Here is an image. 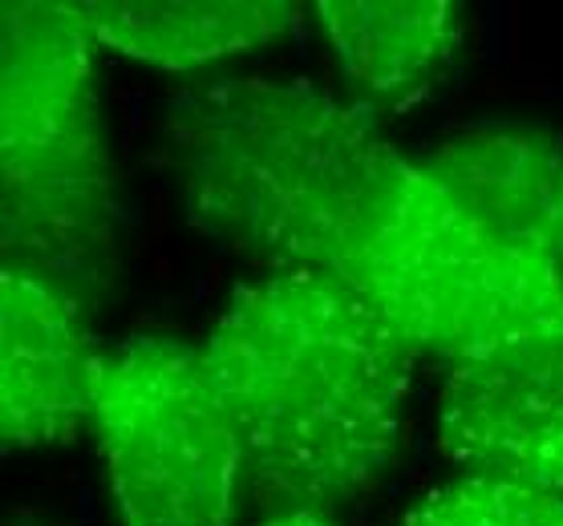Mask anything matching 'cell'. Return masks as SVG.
<instances>
[{"instance_id":"cell-1","label":"cell","mask_w":563,"mask_h":526,"mask_svg":"<svg viewBox=\"0 0 563 526\" xmlns=\"http://www.w3.org/2000/svg\"><path fill=\"white\" fill-rule=\"evenodd\" d=\"M199 348L260 499L320 514L397 454L418 352L349 283L272 271L231 295Z\"/></svg>"},{"instance_id":"cell-2","label":"cell","mask_w":563,"mask_h":526,"mask_svg":"<svg viewBox=\"0 0 563 526\" xmlns=\"http://www.w3.org/2000/svg\"><path fill=\"white\" fill-rule=\"evenodd\" d=\"M187 219L219 247L272 271L349 283L413 158L369 110L305 81H228L170 117Z\"/></svg>"},{"instance_id":"cell-6","label":"cell","mask_w":563,"mask_h":526,"mask_svg":"<svg viewBox=\"0 0 563 526\" xmlns=\"http://www.w3.org/2000/svg\"><path fill=\"white\" fill-rule=\"evenodd\" d=\"M563 429V324L454 365L438 398V441L474 474L523 478Z\"/></svg>"},{"instance_id":"cell-3","label":"cell","mask_w":563,"mask_h":526,"mask_svg":"<svg viewBox=\"0 0 563 526\" xmlns=\"http://www.w3.org/2000/svg\"><path fill=\"white\" fill-rule=\"evenodd\" d=\"M0 33L4 251L77 300L114 276L118 235L98 41L62 0H9Z\"/></svg>"},{"instance_id":"cell-11","label":"cell","mask_w":563,"mask_h":526,"mask_svg":"<svg viewBox=\"0 0 563 526\" xmlns=\"http://www.w3.org/2000/svg\"><path fill=\"white\" fill-rule=\"evenodd\" d=\"M527 482H539V486H551L563 494V429L555 437H551L548 446L539 449L536 458H531V466L523 470Z\"/></svg>"},{"instance_id":"cell-5","label":"cell","mask_w":563,"mask_h":526,"mask_svg":"<svg viewBox=\"0 0 563 526\" xmlns=\"http://www.w3.org/2000/svg\"><path fill=\"white\" fill-rule=\"evenodd\" d=\"M102 345L81 304L33 271L0 276V437L4 449L74 441L93 422Z\"/></svg>"},{"instance_id":"cell-4","label":"cell","mask_w":563,"mask_h":526,"mask_svg":"<svg viewBox=\"0 0 563 526\" xmlns=\"http://www.w3.org/2000/svg\"><path fill=\"white\" fill-rule=\"evenodd\" d=\"M90 425L122 526H231L244 449L203 348L167 336L102 348Z\"/></svg>"},{"instance_id":"cell-8","label":"cell","mask_w":563,"mask_h":526,"mask_svg":"<svg viewBox=\"0 0 563 526\" xmlns=\"http://www.w3.org/2000/svg\"><path fill=\"white\" fill-rule=\"evenodd\" d=\"M98 45L118 49L158 69L195 65L264 49L296 25L288 0H207V4H126V0H86L77 4Z\"/></svg>"},{"instance_id":"cell-9","label":"cell","mask_w":563,"mask_h":526,"mask_svg":"<svg viewBox=\"0 0 563 526\" xmlns=\"http://www.w3.org/2000/svg\"><path fill=\"white\" fill-rule=\"evenodd\" d=\"M317 13L345 78L373 102L430 86L462 41L459 9L446 0H324Z\"/></svg>"},{"instance_id":"cell-12","label":"cell","mask_w":563,"mask_h":526,"mask_svg":"<svg viewBox=\"0 0 563 526\" xmlns=\"http://www.w3.org/2000/svg\"><path fill=\"white\" fill-rule=\"evenodd\" d=\"M256 526H333V523H324L320 514L312 511H280V514H272V518H264V523Z\"/></svg>"},{"instance_id":"cell-10","label":"cell","mask_w":563,"mask_h":526,"mask_svg":"<svg viewBox=\"0 0 563 526\" xmlns=\"http://www.w3.org/2000/svg\"><path fill=\"white\" fill-rule=\"evenodd\" d=\"M401 526H563V494L527 478L466 474L430 490Z\"/></svg>"},{"instance_id":"cell-7","label":"cell","mask_w":563,"mask_h":526,"mask_svg":"<svg viewBox=\"0 0 563 526\" xmlns=\"http://www.w3.org/2000/svg\"><path fill=\"white\" fill-rule=\"evenodd\" d=\"M495 227L563 251V150L539 130L483 126L418 158Z\"/></svg>"}]
</instances>
